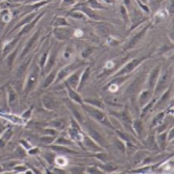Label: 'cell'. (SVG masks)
Returning <instances> with one entry per match:
<instances>
[{"instance_id": "6da1fadb", "label": "cell", "mask_w": 174, "mask_h": 174, "mask_svg": "<svg viewBox=\"0 0 174 174\" xmlns=\"http://www.w3.org/2000/svg\"><path fill=\"white\" fill-rule=\"evenodd\" d=\"M39 76H40V68H39V65L34 64L31 67L28 75H27V78L26 80V82H25V94H29L31 91L35 89L37 84H38V81H39Z\"/></svg>"}, {"instance_id": "7a4b0ae2", "label": "cell", "mask_w": 174, "mask_h": 174, "mask_svg": "<svg viewBox=\"0 0 174 174\" xmlns=\"http://www.w3.org/2000/svg\"><path fill=\"white\" fill-rule=\"evenodd\" d=\"M84 108L87 113L90 115L93 119L98 121L99 123L102 124V125H105V126L110 128V129H114V127L111 125V123L109 122V121L108 120L105 113L101 112V110L97 109V108L92 106V105L91 106H89V105H84Z\"/></svg>"}, {"instance_id": "3957f363", "label": "cell", "mask_w": 174, "mask_h": 174, "mask_svg": "<svg viewBox=\"0 0 174 174\" xmlns=\"http://www.w3.org/2000/svg\"><path fill=\"white\" fill-rule=\"evenodd\" d=\"M83 66L82 63H72V64H68L66 67L63 68L60 70V72L57 73V76L55 79V84L61 81L62 80L68 77L70 74L73 73L75 71L78 70Z\"/></svg>"}, {"instance_id": "277c9868", "label": "cell", "mask_w": 174, "mask_h": 174, "mask_svg": "<svg viewBox=\"0 0 174 174\" xmlns=\"http://www.w3.org/2000/svg\"><path fill=\"white\" fill-rule=\"evenodd\" d=\"M172 74H171V70H168L165 71L164 73L160 76V79L157 80V82L155 86V89H154V94L158 95L160 94L162 91H164L166 88V87L168 86V83L170 81Z\"/></svg>"}, {"instance_id": "5b68a950", "label": "cell", "mask_w": 174, "mask_h": 174, "mask_svg": "<svg viewBox=\"0 0 174 174\" xmlns=\"http://www.w3.org/2000/svg\"><path fill=\"white\" fill-rule=\"evenodd\" d=\"M142 60H137V59H135V60H132L131 61H129L128 64H125V66H124L123 68H121V70H119L117 73L115 74L113 77H118V76H123L125 75H128V74H130L133 70L136 69V68L139 66V64L141 63Z\"/></svg>"}, {"instance_id": "8992f818", "label": "cell", "mask_w": 174, "mask_h": 174, "mask_svg": "<svg viewBox=\"0 0 174 174\" xmlns=\"http://www.w3.org/2000/svg\"><path fill=\"white\" fill-rule=\"evenodd\" d=\"M160 66L158 65L156 66V68L152 70V72H150V74L148 76V80H147V88L149 90H153V88L156 86V84L157 82L158 77L160 76Z\"/></svg>"}, {"instance_id": "52a82bcc", "label": "cell", "mask_w": 174, "mask_h": 174, "mask_svg": "<svg viewBox=\"0 0 174 174\" xmlns=\"http://www.w3.org/2000/svg\"><path fill=\"white\" fill-rule=\"evenodd\" d=\"M40 32H41L40 30H37V31L33 34L32 36L29 39V40L27 41V43H26V45H25L24 48H23L22 52H21L20 59H23L24 57H26V55L29 53V51H31L32 47L35 45V43H36V41L38 40L39 36H40Z\"/></svg>"}, {"instance_id": "ba28073f", "label": "cell", "mask_w": 174, "mask_h": 174, "mask_svg": "<svg viewBox=\"0 0 174 174\" xmlns=\"http://www.w3.org/2000/svg\"><path fill=\"white\" fill-rule=\"evenodd\" d=\"M42 103L43 107L47 110H56L60 108V102L53 96L44 95L42 97Z\"/></svg>"}, {"instance_id": "9c48e42d", "label": "cell", "mask_w": 174, "mask_h": 174, "mask_svg": "<svg viewBox=\"0 0 174 174\" xmlns=\"http://www.w3.org/2000/svg\"><path fill=\"white\" fill-rule=\"evenodd\" d=\"M58 54V49L56 46H54L53 48L51 49V52L48 53V56H47V60L46 61L45 66H44V70L46 72H49L52 68H53L54 65L56 61V58H57Z\"/></svg>"}, {"instance_id": "30bf717a", "label": "cell", "mask_w": 174, "mask_h": 174, "mask_svg": "<svg viewBox=\"0 0 174 174\" xmlns=\"http://www.w3.org/2000/svg\"><path fill=\"white\" fill-rule=\"evenodd\" d=\"M54 35L60 41H66L72 36V31L69 29L64 28V27H55L54 29Z\"/></svg>"}, {"instance_id": "8fae6325", "label": "cell", "mask_w": 174, "mask_h": 174, "mask_svg": "<svg viewBox=\"0 0 174 174\" xmlns=\"http://www.w3.org/2000/svg\"><path fill=\"white\" fill-rule=\"evenodd\" d=\"M86 129L87 130H88V134H89V136H90L92 138V140H93L97 144H99V145L101 146V147H106L107 142L105 141V140L104 139V137L100 134L99 132H97L96 130H95L93 128L90 127V126H88V125L86 126Z\"/></svg>"}, {"instance_id": "7c38bea8", "label": "cell", "mask_w": 174, "mask_h": 174, "mask_svg": "<svg viewBox=\"0 0 174 174\" xmlns=\"http://www.w3.org/2000/svg\"><path fill=\"white\" fill-rule=\"evenodd\" d=\"M81 72L82 71H80V68L78 69V71L76 70L72 74H71V76L69 77L66 79L65 84H67L68 85H69L71 88H72L73 89L76 90L77 88H78L79 83H80V76H81Z\"/></svg>"}, {"instance_id": "4fadbf2b", "label": "cell", "mask_w": 174, "mask_h": 174, "mask_svg": "<svg viewBox=\"0 0 174 174\" xmlns=\"http://www.w3.org/2000/svg\"><path fill=\"white\" fill-rule=\"evenodd\" d=\"M7 96H8L9 106L10 107V109L16 110L19 105V103H18L19 100H18V94L11 87H8L7 88Z\"/></svg>"}, {"instance_id": "5bb4252c", "label": "cell", "mask_w": 174, "mask_h": 174, "mask_svg": "<svg viewBox=\"0 0 174 174\" xmlns=\"http://www.w3.org/2000/svg\"><path fill=\"white\" fill-rule=\"evenodd\" d=\"M31 58H32L31 57V55H30V56H28V57L27 58H25L23 61L19 64V66H18V68H17L16 77L18 80H20V79H22L23 76H24L25 73H26V71H27L29 65L31 64Z\"/></svg>"}, {"instance_id": "9a60e30c", "label": "cell", "mask_w": 174, "mask_h": 174, "mask_svg": "<svg viewBox=\"0 0 174 174\" xmlns=\"http://www.w3.org/2000/svg\"><path fill=\"white\" fill-rule=\"evenodd\" d=\"M143 76H137L136 78V80L127 88L126 94L129 95V96H132V95L135 94L136 92L139 90L140 87L141 86L142 83H143Z\"/></svg>"}, {"instance_id": "2e32d148", "label": "cell", "mask_w": 174, "mask_h": 174, "mask_svg": "<svg viewBox=\"0 0 174 174\" xmlns=\"http://www.w3.org/2000/svg\"><path fill=\"white\" fill-rule=\"evenodd\" d=\"M115 117H117L120 121H121V123H123L124 126L127 129H130V130H132V120L129 117V115L128 114L127 112H124V113H114Z\"/></svg>"}, {"instance_id": "e0dca14e", "label": "cell", "mask_w": 174, "mask_h": 174, "mask_svg": "<svg viewBox=\"0 0 174 174\" xmlns=\"http://www.w3.org/2000/svg\"><path fill=\"white\" fill-rule=\"evenodd\" d=\"M43 15V13H41V14H39V15H37L36 17H35L34 19H33L32 21H31V23H27V24L24 25L23 26V27L22 28V30H21V31L19 33H18V36H22V35H26V34H27L28 32H30V31L31 30H32V28L34 27H35V25H36L37 22L40 19V18H42V16Z\"/></svg>"}, {"instance_id": "ac0fdd59", "label": "cell", "mask_w": 174, "mask_h": 174, "mask_svg": "<svg viewBox=\"0 0 174 174\" xmlns=\"http://www.w3.org/2000/svg\"><path fill=\"white\" fill-rule=\"evenodd\" d=\"M149 26H150V24L146 25L145 27H144L141 31H140L139 32H138L137 34L135 35V36H133L131 40H130V41L129 42V43H128L127 49H130V48L133 47L136 45V43H137V42L140 41V39H141L142 37L144 36V35L145 34V32L147 31L148 29Z\"/></svg>"}, {"instance_id": "d6986e66", "label": "cell", "mask_w": 174, "mask_h": 174, "mask_svg": "<svg viewBox=\"0 0 174 174\" xmlns=\"http://www.w3.org/2000/svg\"><path fill=\"white\" fill-rule=\"evenodd\" d=\"M82 141H83V143H84L85 148H87L88 149L91 150V151L101 152V150H102L101 148H100L99 144H96V142L93 140L91 139V138L88 137V136H84Z\"/></svg>"}, {"instance_id": "ffe728a7", "label": "cell", "mask_w": 174, "mask_h": 174, "mask_svg": "<svg viewBox=\"0 0 174 174\" xmlns=\"http://www.w3.org/2000/svg\"><path fill=\"white\" fill-rule=\"evenodd\" d=\"M75 10H77L78 11L82 12L83 14L87 15L88 18H92V19H94V20H97L98 19V16L97 14L94 12V10H92V8H90L89 6H85V5H80L76 7Z\"/></svg>"}, {"instance_id": "44dd1931", "label": "cell", "mask_w": 174, "mask_h": 174, "mask_svg": "<svg viewBox=\"0 0 174 174\" xmlns=\"http://www.w3.org/2000/svg\"><path fill=\"white\" fill-rule=\"evenodd\" d=\"M67 105H68V109H70V111L72 112V115H73L76 120L78 121L79 123H83L84 122V116L83 114L81 113L80 110H79L78 108H76V105H73L72 102H70V101H67Z\"/></svg>"}, {"instance_id": "7402d4cb", "label": "cell", "mask_w": 174, "mask_h": 174, "mask_svg": "<svg viewBox=\"0 0 174 174\" xmlns=\"http://www.w3.org/2000/svg\"><path fill=\"white\" fill-rule=\"evenodd\" d=\"M94 27L97 33L101 35H109V33L112 31V27L110 25L105 23H96Z\"/></svg>"}, {"instance_id": "603a6c76", "label": "cell", "mask_w": 174, "mask_h": 174, "mask_svg": "<svg viewBox=\"0 0 174 174\" xmlns=\"http://www.w3.org/2000/svg\"><path fill=\"white\" fill-rule=\"evenodd\" d=\"M152 98V90L146 89L142 91L139 97V105L140 107H144L149 102Z\"/></svg>"}, {"instance_id": "cb8c5ba5", "label": "cell", "mask_w": 174, "mask_h": 174, "mask_svg": "<svg viewBox=\"0 0 174 174\" xmlns=\"http://www.w3.org/2000/svg\"><path fill=\"white\" fill-rule=\"evenodd\" d=\"M57 73L58 71L56 68H52V69L48 72V75H47V78L45 79L44 82H43V88H47L53 84V82L56 79V76H57Z\"/></svg>"}, {"instance_id": "d4e9b609", "label": "cell", "mask_w": 174, "mask_h": 174, "mask_svg": "<svg viewBox=\"0 0 174 174\" xmlns=\"http://www.w3.org/2000/svg\"><path fill=\"white\" fill-rule=\"evenodd\" d=\"M65 86L67 88V90H68V96L71 99H72V101H75L76 103H78L80 105H83V101H82V99L80 97V95L77 93V92L75 91V89H73L72 88L68 85L67 84H65Z\"/></svg>"}, {"instance_id": "484cf974", "label": "cell", "mask_w": 174, "mask_h": 174, "mask_svg": "<svg viewBox=\"0 0 174 174\" xmlns=\"http://www.w3.org/2000/svg\"><path fill=\"white\" fill-rule=\"evenodd\" d=\"M36 16H37V13L36 12H33V13H31V14L27 15V16L24 17V18H23V19L20 21V22H18V23H17L16 26H15L14 28H13V31H14V30H15V29L18 28V27H23L24 25L27 24V23H31V21H32L33 19H34V18H35Z\"/></svg>"}, {"instance_id": "4316f807", "label": "cell", "mask_w": 174, "mask_h": 174, "mask_svg": "<svg viewBox=\"0 0 174 174\" xmlns=\"http://www.w3.org/2000/svg\"><path fill=\"white\" fill-rule=\"evenodd\" d=\"M18 47H16L14 51H11L10 53L8 54V55L6 56V58L4 60V63L8 68H11L14 64V59H15V56H16L17 53H18Z\"/></svg>"}, {"instance_id": "83f0119b", "label": "cell", "mask_w": 174, "mask_h": 174, "mask_svg": "<svg viewBox=\"0 0 174 174\" xmlns=\"http://www.w3.org/2000/svg\"><path fill=\"white\" fill-rule=\"evenodd\" d=\"M89 75H90V68H85L84 72H83V73L81 74V76H80V83H79L78 88H77V89H78L79 91L82 88V87L84 86V84H86L88 78H89Z\"/></svg>"}, {"instance_id": "f1b7e54d", "label": "cell", "mask_w": 174, "mask_h": 174, "mask_svg": "<svg viewBox=\"0 0 174 174\" xmlns=\"http://www.w3.org/2000/svg\"><path fill=\"white\" fill-rule=\"evenodd\" d=\"M52 26L54 27H69L70 24L66 20V18L62 16H58L54 19Z\"/></svg>"}, {"instance_id": "f546056e", "label": "cell", "mask_w": 174, "mask_h": 174, "mask_svg": "<svg viewBox=\"0 0 174 174\" xmlns=\"http://www.w3.org/2000/svg\"><path fill=\"white\" fill-rule=\"evenodd\" d=\"M51 149H53L54 151L58 152L60 154H68V153H75L76 152L73 151L72 149H69L68 148L65 147V146H56V145H53L51 147Z\"/></svg>"}, {"instance_id": "4dcf8cb0", "label": "cell", "mask_w": 174, "mask_h": 174, "mask_svg": "<svg viewBox=\"0 0 174 174\" xmlns=\"http://www.w3.org/2000/svg\"><path fill=\"white\" fill-rule=\"evenodd\" d=\"M50 126L56 129H64L66 126V121L63 119H56L50 122Z\"/></svg>"}, {"instance_id": "1f68e13d", "label": "cell", "mask_w": 174, "mask_h": 174, "mask_svg": "<svg viewBox=\"0 0 174 174\" xmlns=\"http://www.w3.org/2000/svg\"><path fill=\"white\" fill-rule=\"evenodd\" d=\"M132 127L134 129V132L137 136H141L142 131H143V125H142V121L140 120H136L132 125Z\"/></svg>"}, {"instance_id": "d6a6232c", "label": "cell", "mask_w": 174, "mask_h": 174, "mask_svg": "<svg viewBox=\"0 0 174 174\" xmlns=\"http://www.w3.org/2000/svg\"><path fill=\"white\" fill-rule=\"evenodd\" d=\"M166 141H167V132H164L160 133L156 139V142H157L159 147L161 148L162 149H164L166 145Z\"/></svg>"}, {"instance_id": "836d02e7", "label": "cell", "mask_w": 174, "mask_h": 174, "mask_svg": "<svg viewBox=\"0 0 174 174\" xmlns=\"http://www.w3.org/2000/svg\"><path fill=\"white\" fill-rule=\"evenodd\" d=\"M18 42V38H14V39H12L11 41L8 42V43H6V45H4V47H3V49H2V51H3V53H4V55H6V54L7 53H10V51H12L13 47H14V45H15V43Z\"/></svg>"}, {"instance_id": "e575fe53", "label": "cell", "mask_w": 174, "mask_h": 174, "mask_svg": "<svg viewBox=\"0 0 174 174\" xmlns=\"http://www.w3.org/2000/svg\"><path fill=\"white\" fill-rule=\"evenodd\" d=\"M85 102L88 103V105H92V106L96 107L97 109H105V104H104L102 101H98V100H87V101H85Z\"/></svg>"}, {"instance_id": "d590c367", "label": "cell", "mask_w": 174, "mask_h": 174, "mask_svg": "<svg viewBox=\"0 0 174 174\" xmlns=\"http://www.w3.org/2000/svg\"><path fill=\"white\" fill-rule=\"evenodd\" d=\"M86 4L92 9H105L97 0H88Z\"/></svg>"}, {"instance_id": "8d00e7d4", "label": "cell", "mask_w": 174, "mask_h": 174, "mask_svg": "<svg viewBox=\"0 0 174 174\" xmlns=\"http://www.w3.org/2000/svg\"><path fill=\"white\" fill-rule=\"evenodd\" d=\"M164 117V113H160L157 114L156 117H154V119L152 120V126H156V125H160L161 123V121H163Z\"/></svg>"}, {"instance_id": "74e56055", "label": "cell", "mask_w": 174, "mask_h": 174, "mask_svg": "<svg viewBox=\"0 0 174 174\" xmlns=\"http://www.w3.org/2000/svg\"><path fill=\"white\" fill-rule=\"evenodd\" d=\"M171 88L172 87H170L169 88H168V90L166 91L165 92H164V94H163V96H161V98H160V101L157 103V105H156V106H159V105H162V104H164V103H165L166 101H167V100H168V98L169 97V94L170 92H171Z\"/></svg>"}, {"instance_id": "f35d334b", "label": "cell", "mask_w": 174, "mask_h": 174, "mask_svg": "<svg viewBox=\"0 0 174 174\" xmlns=\"http://www.w3.org/2000/svg\"><path fill=\"white\" fill-rule=\"evenodd\" d=\"M48 53H49L48 51H47V52H44V53L42 55L41 57H40V59H39V68H41V69H43L44 66H45L46 61H47V56H48Z\"/></svg>"}, {"instance_id": "ab89813d", "label": "cell", "mask_w": 174, "mask_h": 174, "mask_svg": "<svg viewBox=\"0 0 174 174\" xmlns=\"http://www.w3.org/2000/svg\"><path fill=\"white\" fill-rule=\"evenodd\" d=\"M68 14L72 18H76V19H86L84 14L80 11H72V12H70Z\"/></svg>"}, {"instance_id": "60d3db41", "label": "cell", "mask_w": 174, "mask_h": 174, "mask_svg": "<svg viewBox=\"0 0 174 174\" xmlns=\"http://www.w3.org/2000/svg\"><path fill=\"white\" fill-rule=\"evenodd\" d=\"M55 140V136H44L40 138V141L45 144H51Z\"/></svg>"}, {"instance_id": "b9f144b4", "label": "cell", "mask_w": 174, "mask_h": 174, "mask_svg": "<svg viewBox=\"0 0 174 174\" xmlns=\"http://www.w3.org/2000/svg\"><path fill=\"white\" fill-rule=\"evenodd\" d=\"M121 16L124 18V21H125V23H128V22H129V16H128L127 10H126V9H125V7L124 6H121Z\"/></svg>"}, {"instance_id": "7bdbcfd3", "label": "cell", "mask_w": 174, "mask_h": 174, "mask_svg": "<svg viewBox=\"0 0 174 174\" xmlns=\"http://www.w3.org/2000/svg\"><path fill=\"white\" fill-rule=\"evenodd\" d=\"M55 162H56V164L59 166H64L68 163L67 160L64 157H63V156H58L56 158V160H55Z\"/></svg>"}, {"instance_id": "ee69618b", "label": "cell", "mask_w": 174, "mask_h": 174, "mask_svg": "<svg viewBox=\"0 0 174 174\" xmlns=\"http://www.w3.org/2000/svg\"><path fill=\"white\" fill-rule=\"evenodd\" d=\"M92 48H90V47L85 48V49H84V51H82V53H81V56H82V58L85 59V58L88 57V56L91 55V53H92Z\"/></svg>"}, {"instance_id": "f6af8a7d", "label": "cell", "mask_w": 174, "mask_h": 174, "mask_svg": "<svg viewBox=\"0 0 174 174\" xmlns=\"http://www.w3.org/2000/svg\"><path fill=\"white\" fill-rule=\"evenodd\" d=\"M56 143L60 144V145H66V144H69L70 145V144H72V142L68 140L64 139V138H59V139L57 140V142H56Z\"/></svg>"}, {"instance_id": "bcb514c9", "label": "cell", "mask_w": 174, "mask_h": 174, "mask_svg": "<svg viewBox=\"0 0 174 174\" xmlns=\"http://www.w3.org/2000/svg\"><path fill=\"white\" fill-rule=\"evenodd\" d=\"M115 145L117 146L119 149H121V151L123 152H125V144H124V143L121 140H117V141L115 142Z\"/></svg>"}, {"instance_id": "7dc6e473", "label": "cell", "mask_w": 174, "mask_h": 174, "mask_svg": "<svg viewBox=\"0 0 174 174\" xmlns=\"http://www.w3.org/2000/svg\"><path fill=\"white\" fill-rule=\"evenodd\" d=\"M87 172L88 173H101V170L98 169L96 167H90V168H87Z\"/></svg>"}, {"instance_id": "c3c4849f", "label": "cell", "mask_w": 174, "mask_h": 174, "mask_svg": "<svg viewBox=\"0 0 174 174\" xmlns=\"http://www.w3.org/2000/svg\"><path fill=\"white\" fill-rule=\"evenodd\" d=\"M45 159L48 163L51 164V163L53 162L54 159H55V156H54V155H52L51 153H46Z\"/></svg>"}, {"instance_id": "681fc988", "label": "cell", "mask_w": 174, "mask_h": 174, "mask_svg": "<svg viewBox=\"0 0 174 174\" xmlns=\"http://www.w3.org/2000/svg\"><path fill=\"white\" fill-rule=\"evenodd\" d=\"M11 135H12V132L10 131V130H8V131H6V132H5V134L3 135V137H2V140H5V142H6V140H8L10 139Z\"/></svg>"}, {"instance_id": "f907efd6", "label": "cell", "mask_w": 174, "mask_h": 174, "mask_svg": "<svg viewBox=\"0 0 174 174\" xmlns=\"http://www.w3.org/2000/svg\"><path fill=\"white\" fill-rule=\"evenodd\" d=\"M71 55H72V51H71V50L66 49V51L64 52V59H66V60H68V59H70V57H71Z\"/></svg>"}, {"instance_id": "816d5d0a", "label": "cell", "mask_w": 174, "mask_h": 174, "mask_svg": "<svg viewBox=\"0 0 174 174\" xmlns=\"http://www.w3.org/2000/svg\"><path fill=\"white\" fill-rule=\"evenodd\" d=\"M31 110H32V109H30L28 111H27L26 113H24L23 114V117L24 118V119H28V118H30V117H31Z\"/></svg>"}, {"instance_id": "f5cc1de1", "label": "cell", "mask_w": 174, "mask_h": 174, "mask_svg": "<svg viewBox=\"0 0 174 174\" xmlns=\"http://www.w3.org/2000/svg\"><path fill=\"white\" fill-rule=\"evenodd\" d=\"M14 170H16L17 172H26L27 171V168H25L24 166H18V167H15Z\"/></svg>"}, {"instance_id": "db71d44e", "label": "cell", "mask_w": 174, "mask_h": 174, "mask_svg": "<svg viewBox=\"0 0 174 174\" xmlns=\"http://www.w3.org/2000/svg\"><path fill=\"white\" fill-rule=\"evenodd\" d=\"M73 2L74 0H64L63 2H62V5H64V6H70V5H72Z\"/></svg>"}, {"instance_id": "11a10c76", "label": "cell", "mask_w": 174, "mask_h": 174, "mask_svg": "<svg viewBox=\"0 0 174 174\" xmlns=\"http://www.w3.org/2000/svg\"><path fill=\"white\" fill-rule=\"evenodd\" d=\"M167 137H168V140L169 141L173 139V129H170L169 132H168V135H167Z\"/></svg>"}, {"instance_id": "9f6ffc18", "label": "cell", "mask_w": 174, "mask_h": 174, "mask_svg": "<svg viewBox=\"0 0 174 174\" xmlns=\"http://www.w3.org/2000/svg\"><path fill=\"white\" fill-rule=\"evenodd\" d=\"M21 143L23 144V146H24V147H26V148H27V149L31 148V145L29 144L28 142H27V141H25V140H21Z\"/></svg>"}, {"instance_id": "6f0895ef", "label": "cell", "mask_w": 174, "mask_h": 174, "mask_svg": "<svg viewBox=\"0 0 174 174\" xmlns=\"http://www.w3.org/2000/svg\"><path fill=\"white\" fill-rule=\"evenodd\" d=\"M38 151H39L38 148H33L32 150H30V151L28 152V153L31 154V155H34V154H36L37 152H38Z\"/></svg>"}, {"instance_id": "680465c9", "label": "cell", "mask_w": 174, "mask_h": 174, "mask_svg": "<svg viewBox=\"0 0 174 174\" xmlns=\"http://www.w3.org/2000/svg\"><path fill=\"white\" fill-rule=\"evenodd\" d=\"M109 43H110L111 45H117V43H118V41H117V40H115V39H109Z\"/></svg>"}, {"instance_id": "91938a15", "label": "cell", "mask_w": 174, "mask_h": 174, "mask_svg": "<svg viewBox=\"0 0 174 174\" xmlns=\"http://www.w3.org/2000/svg\"><path fill=\"white\" fill-rule=\"evenodd\" d=\"M55 172H62V173H64V172H65L64 171H63V170H60V169H55Z\"/></svg>"}, {"instance_id": "94428289", "label": "cell", "mask_w": 174, "mask_h": 174, "mask_svg": "<svg viewBox=\"0 0 174 174\" xmlns=\"http://www.w3.org/2000/svg\"><path fill=\"white\" fill-rule=\"evenodd\" d=\"M42 0H29V2H41Z\"/></svg>"}, {"instance_id": "6125c7cd", "label": "cell", "mask_w": 174, "mask_h": 174, "mask_svg": "<svg viewBox=\"0 0 174 174\" xmlns=\"http://www.w3.org/2000/svg\"><path fill=\"white\" fill-rule=\"evenodd\" d=\"M2 166L0 165V172H2Z\"/></svg>"}, {"instance_id": "be15d7a7", "label": "cell", "mask_w": 174, "mask_h": 174, "mask_svg": "<svg viewBox=\"0 0 174 174\" xmlns=\"http://www.w3.org/2000/svg\"><path fill=\"white\" fill-rule=\"evenodd\" d=\"M140 1H141L142 2H144V3H145L146 2V0H140Z\"/></svg>"}, {"instance_id": "e7e4bbea", "label": "cell", "mask_w": 174, "mask_h": 174, "mask_svg": "<svg viewBox=\"0 0 174 174\" xmlns=\"http://www.w3.org/2000/svg\"><path fill=\"white\" fill-rule=\"evenodd\" d=\"M1 132H2V129H0V133H1Z\"/></svg>"}, {"instance_id": "03108f58", "label": "cell", "mask_w": 174, "mask_h": 174, "mask_svg": "<svg viewBox=\"0 0 174 174\" xmlns=\"http://www.w3.org/2000/svg\"><path fill=\"white\" fill-rule=\"evenodd\" d=\"M0 82H1V80H0Z\"/></svg>"}, {"instance_id": "003e7915", "label": "cell", "mask_w": 174, "mask_h": 174, "mask_svg": "<svg viewBox=\"0 0 174 174\" xmlns=\"http://www.w3.org/2000/svg\"><path fill=\"white\" fill-rule=\"evenodd\" d=\"M0 158H1V157H0Z\"/></svg>"}]
</instances>
